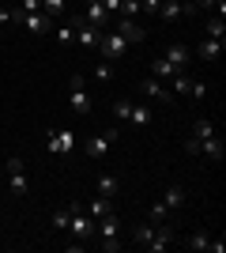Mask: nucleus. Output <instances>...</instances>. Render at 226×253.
<instances>
[{
    "label": "nucleus",
    "mask_w": 226,
    "mask_h": 253,
    "mask_svg": "<svg viewBox=\"0 0 226 253\" xmlns=\"http://www.w3.org/2000/svg\"><path fill=\"white\" fill-rule=\"evenodd\" d=\"M42 11H49V15L57 19V15H65V11H68V0H42Z\"/></svg>",
    "instance_id": "nucleus-30"
},
{
    "label": "nucleus",
    "mask_w": 226,
    "mask_h": 253,
    "mask_svg": "<svg viewBox=\"0 0 226 253\" xmlns=\"http://www.w3.org/2000/svg\"><path fill=\"white\" fill-rule=\"evenodd\" d=\"M143 8H140V0H121V19H140Z\"/></svg>",
    "instance_id": "nucleus-27"
},
{
    "label": "nucleus",
    "mask_w": 226,
    "mask_h": 253,
    "mask_svg": "<svg viewBox=\"0 0 226 253\" xmlns=\"http://www.w3.org/2000/svg\"><path fill=\"white\" fill-rule=\"evenodd\" d=\"M19 11H42V0H19Z\"/></svg>",
    "instance_id": "nucleus-36"
},
{
    "label": "nucleus",
    "mask_w": 226,
    "mask_h": 253,
    "mask_svg": "<svg viewBox=\"0 0 226 253\" xmlns=\"http://www.w3.org/2000/svg\"><path fill=\"white\" fill-rule=\"evenodd\" d=\"M185 95H193V98H204V95H207V84H204V80H189V91H185Z\"/></svg>",
    "instance_id": "nucleus-33"
},
{
    "label": "nucleus",
    "mask_w": 226,
    "mask_h": 253,
    "mask_svg": "<svg viewBox=\"0 0 226 253\" xmlns=\"http://www.w3.org/2000/svg\"><path fill=\"white\" fill-rule=\"evenodd\" d=\"M200 155H207V159H215V163H219V159L226 155V151H223V140H219V136H207L204 144H200Z\"/></svg>",
    "instance_id": "nucleus-19"
},
{
    "label": "nucleus",
    "mask_w": 226,
    "mask_h": 253,
    "mask_svg": "<svg viewBox=\"0 0 226 253\" xmlns=\"http://www.w3.org/2000/svg\"><path fill=\"white\" fill-rule=\"evenodd\" d=\"M207 242H211V234H207V231H193V234H189V242H185V250L200 253V250H207Z\"/></svg>",
    "instance_id": "nucleus-24"
},
{
    "label": "nucleus",
    "mask_w": 226,
    "mask_h": 253,
    "mask_svg": "<svg viewBox=\"0 0 226 253\" xmlns=\"http://www.w3.org/2000/svg\"><path fill=\"white\" fill-rule=\"evenodd\" d=\"M207 38H215V42H223V38H226V23L219 19V15L207 23Z\"/></svg>",
    "instance_id": "nucleus-31"
},
{
    "label": "nucleus",
    "mask_w": 226,
    "mask_h": 253,
    "mask_svg": "<svg viewBox=\"0 0 226 253\" xmlns=\"http://www.w3.org/2000/svg\"><path fill=\"white\" fill-rule=\"evenodd\" d=\"M200 57H204V61H219V57H223V42H215V38H207V42L200 45Z\"/></svg>",
    "instance_id": "nucleus-23"
},
{
    "label": "nucleus",
    "mask_w": 226,
    "mask_h": 253,
    "mask_svg": "<svg viewBox=\"0 0 226 253\" xmlns=\"http://www.w3.org/2000/svg\"><path fill=\"white\" fill-rule=\"evenodd\" d=\"M0 38H4V31H0Z\"/></svg>",
    "instance_id": "nucleus-41"
},
{
    "label": "nucleus",
    "mask_w": 226,
    "mask_h": 253,
    "mask_svg": "<svg viewBox=\"0 0 226 253\" xmlns=\"http://www.w3.org/2000/svg\"><path fill=\"white\" fill-rule=\"evenodd\" d=\"M170 246H173V231L166 227V223H155V231H151L147 250H151V253H162V250H170Z\"/></svg>",
    "instance_id": "nucleus-10"
},
{
    "label": "nucleus",
    "mask_w": 226,
    "mask_h": 253,
    "mask_svg": "<svg viewBox=\"0 0 226 253\" xmlns=\"http://www.w3.org/2000/svg\"><path fill=\"white\" fill-rule=\"evenodd\" d=\"M129 121H132V125H151V121H155V114H151V106H136V102H132V110H129Z\"/></svg>",
    "instance_id": "nucleus-18"
},
{
    "label": "nucleus",
    "mask_w": 226,
    "mask_h": 253,
    "mask_svg": "<svg viewBox=\"0 0 226 253\" xmlns=\"http://www.w3.org/2000/svg\"><path fill=\"white\" fill-rule=\"evenodd\" d=\"M117 34L125 38V42H143L147 27H143L140 19H121V23H117Z\"/></svg>",
    "instance_id": "nucleus-13"
},
{
    "label": "nucleus",
    "mask_w": 226,
    "mask_h": 253,
    "mask_svg": "<svg viewBox=\"0 0 226 253\" xmlns=\"http://www.w3.org/2000/svg\"><path fill=\"white\" fill-rule=\"evenodd\" d=\"M166 215H170V208H166L162 201H155L151 211H147V223H166Z\"/></svg>",
    "instance_id": "nucleus-29"
},
{
    "label": "nucleus",
    "mask_w": 226,
    "mask_h": 253,
    "mask_svg": "<svg viewBox=\"0 0 226 253\" xmlns=\"http://www.w3.org/2000/svg\"><path fill=\"white\" fill-rule=\"evenodd\" d=\"M98 53H102V61H121V57L129 53V42H125L117 31H102V38H98Z\"/></svg>",
    "instance_id": "nucleus-2"
},
{
    "label": "nucleus",
    "mask_w": 226,
    "mask_h": 253,
    "mask_svg": "<svg viewBox=\"0 0 226 253\" xmlns=\"http://www.w3.org/2000/svg\"><path fill=\"white\" fill-rule=\"evenodd\" d=\"M223 250H226L223 238H211V242H207V253H223Z\"/></svg>",
    "instance_id": "nucleus-37"
},
{
    "label": "nucleus",
    "mask_w": 226,
    "mask_h": 253,
    "mask_svg": "<svg viewBox=\"0 0 226 253\" xmlns=\"http://www.w3.org/2000/svg\"><path fill=\"white\" fill-rule=\"evenodd\" d=\"M159 4H162V0H140V8L147 11V15H159Z\"/></svg>",
    "instance_id": "nucleus-35"
},
{
    "label": "nucleus",
    "mask_w": 226,
    "mask_h": 253,
    "mask_svg": "<svg viewBox=\"0 0 226 253\" xmlns=\"http://www.w3.org/2000/svg\"><path fill=\"white\" fill-rule=\"evenodd\" d=\"M140 95H143V98H159V102L173 106V91H166V87H162V80H155V76H147V80L140 84Z\"/></svg>",
    "instance_id": "nucleus-8"
},
{
    "label": "nucleus",
    "mask_w": 226,
    "mask_h": 253,
    "mask_svg": "<svg viewBox=\"0 0 226 253\" xmlns=\"http://www.w3.org/2000/svg\"><path fill=\"white\" fill-rule=\"evenodd\" d=\"M185 151H189V155H200V140L189 136V140H185Z\"/></svg>",
    "instance_id": "nucleus-38"
},
{
    "label": "nucleus",
    "mask_w": 226,
    "mask_h": 253,
    "mask_svg": "<svg viewBox=\"0 0 226 253\" xmlns=\"http://www.w3.org/2000/svg\"><path fill=\"white\" fill-rule=\"evenodd\" d=\"M68 87H72V91H68V106H72L79 117H87L91 110H95V102H91V95L83 91V76H72V80H68Z\"/></svg>",
    "instance_id": "nucleus-4"
},
{
    "label": "nucleus",
    "mask_w": 226,
    "mask_h": 253,
    "mask_svg": "<svg viewBox=\"0 0 226 253\" xmlns=\"http://www.w3.org/2000/svg\"><path fill=\"white\" fill-rule=\"evenodd\" d=\"M95 234L102 238V250H106V253H117L121 250V219H117V211H109V215L95 219Z\"/></svg>",
    "instance_id": "nucleus-1"
},
{
    "label": "nucleus",
    "mask_w": 226,
    "mask_h": 253,
    "mask_svg": "<svg viewBox=\"0 0 226 253\" xmlns=\"http://www.w3.org/2000/svg\"><path fill=\"white\" fill-rule=\"evenodd\" d=\"M53 34H57V45H61V49H68V45L75 42V31H72V23H65V27H53Z\"/></svg>",
    "instance_id": "nucleus-25"
},
{
    "label": "nucleus",
    "mask_w": 226,
    "mask_h": 253,
    "mask_svg": "<svg viewBox=\"0 0 226 253\" xmlns=\"http://www.w3.org/2000/svg\"><path fill=\"white\" fill-rule=\"evenodd\" d=\"M72 148H75V136L68 128H49V151L53 155H68Z\"/></svg>",
    "instance_id": "nucleus-9"
},
{
    "label": "nucleus",
    "mask_w": 226,
    "mask_h": 253,
    "mask_svg": "<svg viewBox=\"0 0 226 253\" xmlns=\"http://www.w3.org/2000/svg\"><path fill=\"white\" fill-rule=\"evenodd\" d=\"M151 76H155V80H170V76H173V64L166 61V57H159V61L151 64Z\"/></svg>",
    "instance_id": "nucleus-26"
},
{
    "label": "nucleus",
    "mask_w": 226,
    "mask_h": 253,
    "mask_svg": "<svg viewBox=\"0 0 226 253\" xmlns=\"http://www.w3.org/2000/svg\"><path fill=\"white\" fill-rule=\"evenodd\" d=\"M98 193H102V197H117V178H113V174H102V178H98Z\"/></svg>",
    "instance_id": "nucleus-28"
},
{
    "label": "nucleus",
    "mask_w": 226,
    "mask_h": 253,
    "mask_svg": "<svg viewBox=\"0 0 226 253\" xmlns=\"http://www.w3.org/2000/svg\"><path fill=\"white\" fill-rule=\"evenodd\" d=\"M159 15L166 23H173V19H181V15H196V4H193V0H162Z\"/></svg>",
    "instance_id": "nucleus-6"
},
{
    "label": "nucleus",
    "mask_w": 226,
    "mask_h": 253,
    "mask_svg": "<svg viewBox=\"0 0 226 253\" xmlns=\"http://www.w3.org/2000/svg\"><path fill=\"white\" fill-rule=\"evenodd\" d=\"M11 23V8H0V27H8Z\"/></svg>",
    "instance_id": "nucleus-40"
},
{
    "label": "nucleus",
    "mask_w": 226,
    "mask_h": 253,
    "mask_svg": "<svg viewBox=\"0 0 226 253\" xmlns=\"http://www.w3.org/2000/svg\"><path fill=\"white\" fill-rule=\"evenodd\" d=\"M11 170H23V159H19V155H11V159H8V174H11Z\"/></svg>",
    "instance_id": "nucleus-39"
},
{
    "label": "nucleus",
    "mask_w": 226,
    "mask_h": 253,
    "mask_svg": "<svg viewBox=\"0 0 226 253\" xmlns=\"http://www.w3.org/2000/svg\"><path fill=\"white\" fill-rule=\"evenodd\" d=\"M83 19L91 23V27H98V31H106V27H109V19H113V15H109V11L102 8L98 0H87V15H83Z\"/></svg>",
    "instance_id": "nucleus-11"
},
{
    "label": "nucleus",
    "mask_w": 226,
    "mask_h": 253,
    "mask_svg": "<svg viewBox=\"0 0 226 253\" xmlns=\"http://www.w3.org/2000/svg\"><path fill=\"white\" fill-rule=\"evenodd\" d=\"M8 189H11V197H27V174L23 170H11L8 174Z\"/></svg>",
    "instance_id": "nucleus-20"
},
{
    "label": "nucleus",
    "mask_w": 226,
    "mask_h": 253,
    "mask_svg": "<svg viewBox=\"0 0 226 253\" xmlns=\"http://www.w3.org/2000/svg\"><path fill=\"white\" fill-rule=\"evenodd\" d=\"M23 27L31 34H49L53 31V15H49V11H27V15H23Z\"/></svg>",
    "instance_id": "nucleus-7"
},
{
    "label": "nucleus",
    "mask_w": 226,
    "mask_h": 253,
    "mask_svg": "<svg viewBox=\"0 0 226 253\" xmlns=\"http://www.w3.org/2000/svg\"><path fill=\"white\" fill-rule=\"evenodd\" d=\"M189 136L200 140V144H204L207 136H215V125H211V117H196V121H193V132H189Z\"/></svg>",
    "instance_id": "nucleus-17"
},
{
    "label": "nucleus",
    "mask_w": 226,
    "mask_h": 253,
    "mask_svg": "<svg viewBox=\"0 0 226 253\" xmlns=\"http://www.w3.org/2000/svg\"><path fill=\"white\" fill-rule=\"evenodd\" d=\"M68 23H72L75 42L83 45V49H98V38H102V31H98V27H91L83 15H68Z\"/></svg>",
    "instance_id": "nucleus-3"
},
{
    "label": "nucleus",
    "mask_w": 226,
    "mask_h": 253,
    "mask_svg": "<svg viewBox=\"0 0 226 253\" xmlns=\"http://www.w3.org/2000/svg\"><path fill=\"white\" fill-rule=\"evenodd\" d=\"M95 80H98L102 87L113 84V61H98V64H95Z\"/></svg>",
    "instance_id": "nucleus-22"
},
{
    "label": "nucleus",
    "mask_w": 226,
    "mask_h": 253,
    "mask_svg": "<svg viewBox=\"0 0 226 253\" xmlns=\"http://www.w3.org/2000/svg\"><path fill=\"white\" fill-rule=\"evenodd\" d=\"M189 57H193V53H189L185 42H173L170 49H166V61L173 64V72H185V68H189Z\"/></svg>",
    "instance_id": "nucleus-12"
},
{
    "label": "nucleus",
    "mask_w": 226,
    "mask_h": 253,
    "mask_svg": "<svg viewBox=\"0 0 226 253\" xmlns=\"http://www.w3.org/2000/svg\"><path fill=\"white\" fill-rule=\"evenodd\" d=\"M129 110H132V102H129V98H117V102H113V114H117L121 121H129Z\"/></svg>",
    "instance_id": "nucleus-34"
},
{
    "label": "nucleus",
    "mask_w": 226,
    "mask_h": 253,
    "mask_svg": "<svg viewBox=\"0 0 226 253\" xmlns=\"http://www.w3.org/2000/svg\"><path fill=\"white\" fill-rule=\"evenodd\" d=\"M109 144H113V140H109V132H102V136H91V140H87L83 151H87L91 159H106V155H109Z\"/></svg>",
    "instance_id": "nucleus-14"
},
{
    "label": "nucleus",
    "mask_w": 226,
    "mask_h": 253,
    "mask_svg": "<svg viewBox=\"0 0 226 253\" xmlns=\"http://www.w3.org/2000/svg\"><path fill=\"white\" fill-rule=\"evenodd\" d=\"M72 208V219H68V231L75 234V238H95V219L87 215V208H79V204H68Z\"/></svg>",
    "instance_id": "nucleus-5"
},
{
    "label": "nucleus",
    "mask_w": 226,
    "mask_h": 253,
    "mask_svg": "<svg viewBox=\"0 0 226 253\" xmlns=\"http://www.w3.org/2000/svg\"><path fill=\"white\" fill-rule=\"evenodd\" d=\"M162 204L170 211H181L185 208V189L181 185H166V193H162Z\"/></svg>",
    "instance_id": "nucleus-16"
},
{
    "label": "nucleus",
    "mask_w": 226,
    "mask_h": 253,
    "mask_svg": "<svg viewBox=\"0 0 226 253\" xmlns=\"http://www.w3.org/2000/svg\"><path fill=\"white\" fill-rule=\"evenodd\" d=\"M109 211H113V197H102V193H95V201H91L87 215H91V219H102V215H109Z\"/></svg>",
    "instance_id": "nucleus-15"
},
{
    "label": "nucleus",
    "mask_w": 226,
    "mask_h": 253,
    "mask_svg": "<svg viewBox=\"0 0 226 253\" xmlns=\"http://www.w3.org/2000/svg\"><path fill=\"white\" fill-rule=\"evenodd\" d=\"M68 219H72V208L53 211V227H57V231H68Z\"/></svg>",
    "instance_id": "nucleus-32"
},
{
    "label": "nucleus",
    "mask_w": 226,
    "mask_h": 253,
    "mask_svg": "<svg viewBox=\"0 0 226 253\" xmlns=\"http://www.w3.org/2000/svg\"><path fill=\"white\" fill-rule=\"evenodd\" d=\"M151 231H155V223H140V227H132V246H143V250H147Z\"/></svg>",
    "instance_id": "nucleus-21"
}]
</instances>
